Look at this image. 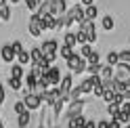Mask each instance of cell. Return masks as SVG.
<instances>
[{
    "instance_id": "obj_1",
    "label": "cell",
    "mask_w": 130,
    "mask_h": 128,
    "mask_svg": "<svg viewBox=\"0 0 130 128\" xmlns=\"http://www.w3.org/2000/svg\"><path fill=\"white\" fill-rule=\"evenodd\" d=\"M38 80H42L46 88H51V86H59V82H61V71H59V67L51 65V67H48Z\"/></svg>"
},
{
    "instance_id": "obj_2",
    "label": "cell",
    "mask_w": 130,
    "mask_h": 128,
    "mask_svg": "<svg viewBox=\"0 0 130 128\" xmlns=\"http://www.w3.org/2000/svg\"><path fill=\"white\" fill-rule=\"evenodd\" d=\"M40 51H42L44 59H48L51 63H55L57 53H59V44H57V40H44V44L40 46Z\"/></svg>"
},
{
    "instance_id": "obj_3",
    "label": "cell",
    "mask_w": 130,
    "mask_h": 128,
    "mask_svg": "<svg viewBox=\"0 0 130 128\" xmlns=\"http://www.w3.org/2000/svg\"><path fill=\"white\" fill-rule=\"evenodd\" d=\"M65 61H67V67L74 71V74H82V71L86 69V65H88L86 59H84V57H80V55H76V53L71 55L69 59H65Z\"/></svg>"
},
{
    "instance_id": "obj_4",
    "label": "cell",
    "mask_w": 130,
    "mask_h": 128,
    "mask_svg": "<svg viewBox=\"0 0 130 128\" xmlns=\"http://www.w3.org/2000/svg\"><path fill=\"white\" fill-rule=\"evenodd\" d=\"M80 29L86 34V42H88V44H92L94 40H96V27H94V23H92L90 19L80 21Z\"/></svg>"
},
{
    "instance_id": "obj_5",
    "label": "cell",
    "mask_w": 130,
    "mask_h": 128,
    "mask_svg": "<svg viewBox=\"0 0 130 128\" xmlns=\"http://www.w3.org/2000/svg\"><path fill=\"white\" fill-rule=\"evenodd\" d=\"M61 97V92H59V86H51V88H46L42 94H40V99H42L44 103H48V105H53V103Z\"/></svg>"
},
{
    "instance_id": "obj_6",
    "label": "cell",
    "mask_w": 130,
    "mask_h": 128,
    "mask_svg": "<svg viewBox=\"0 0 130 128\" xmlns=\"http://www.w3.org/2000/svg\"><path fill=\"white\" fill-rule=\"evenodd\" d=\"M23 103H25V109L34 111V109H38L40 105H42V99H40L36 92H29V90H27V94H25V99H23Z\"/></svg>"
},
{
    "instance_id": "obj_7",
    "label": "cell",
    "mask_w": 130,
    "mask_h": 128,
    "mask_svg": "<svg viewBox=\"0 0 130 128\" xmlns=\"http://www.w3.org/2000/svg\"><path fill=\"white\" fill-rule=\"evenodd\" d=\"M44 31V27H42V19L38 17V15L34 13L31 15V19H29V34L31 36H40Z\"/></svg>"
},
{
    "instance_id": "obj_8",
    "label": "cell",
    "mask_w": 130,
    "mask_h": 128,
    "mask_svg": "<svg viewBox=\"0 0 130 128\" xmlns=\"http://www.w3.org/2000/svg\"><path fill=\"white\" fill-rule=\"evenodd\" d=\"M65 11H67V2L65 0H51V15L61 17Z\"/></svg>"
},
{
    "instance_id": "obj_9",
    "label": "cell",
    "mask_w": 130,
    "mask_h": 128,
    "mask_svg": "<svg viewBox=\"0 0 130 128\" xmlns=\"http://www.w3.org/2000/svg\"><path fill=\"white\" fill-rule=\"evenodd\" d=\"M116 67L118 69H116V76L113 78H118V80H128L130 78V65L128 63H118Z\"/></svg>"
},
{
    "instance_id": "obj_10",
    "label": "cell",
    "mask_w": 130,
    "mask_h": 128,
    "mask_svg": "<svg viewBox=\"0 0 130 128\" xmlns=\"http://www.w3.org/2000/svg\"><path fill=\"white\" fill-rule=\"evenodd\" d=\"M0 55H2V61L4 63H13L15 61V51H13L11 44H4L2 49H0Z\"/></svg>"
},
{
    "instance_id": "obj_11",
    "label": "cell",
    "mask_w": 130,
    "mask_h": 128,
    "mask_svg": "<svg viewBox=\"0 0 130 128\" xmlns=\"http://www.w3.org/2000/svg\"><path fill=\"white\" fill-rule=\"evenodd\" d=\"M82 107H84V99L71 101V103H69V109H67L69 118H71V116H80V114H82Z\"/></svg>"
},
{
    "instance_id": "obj_12",
    "label": "cell",
    "mask_w": 130,
    "mask_h": 128,
    "mask_svg": "<svg viewBox=\"0 0 130 128\" xmlns=\"http://www.w3.org/2000/svg\"><path fill=\"white\" fill-rule=\"evenodd\" d=\"M69 128H84V124H86V118L80 114V116H71L69 118Z\"/></svg>"
},
{
    "instance_id": "obj_13",
    "label": "cell",
    "mask_w": 130,
    "mask_h": 128,
    "mask_svg": "<svg viewBox=\"0 0 130 128\" xmlns=\"http://www.w3.org/2000/svg\"><path fill=\"white\" fill-rule=\"evenodd\" d=\"M96 17H99V9H96L94 4H88V6H84V19H90V21H94Z\"/></svg>"
},
{
    "instance_id": "obj_14",
    "label": "cell",
    "mask_w": 130,
    "mask_h": 128,
    "mask_svg": "<svg viewBox=\"0 0 130 128\" xmlns=\"http://www.w3.org/2000/svg\"><path fill=\"white\" fill-rule=\"evenodd\" d=\"M36 15H38L40 19H44L46 15H51V0H46V2H40V6H38Z\"/></svg>"
},
{
    "instance_id": "obj_15",
    "label": "cell",
    "mask_w": 130,
    "mask_h": 128,
    "mask_svg": "<svg viewBox=\"0 0 130 128\" xmlns=\"http://www.w3.org/2000/svg\"><path fill=\"white\" fill-rule=\"evenodd\" d=\"M29 120H31L29 109H25V111H21V114H17V124H19L21 128H25V126L29 124Z\"/></svg>"
},
{
    "instance_id": "obj_16",
    "label": "cell",
    "mask_w": 130,
    "mask_h": 128,
    "mask_svg": "<svg viewBox=\"0 0 130 128\" xmlns=\"http://www.w3.org/2000/svg\"><path fill=\"white\" fill-rule=\"evenodd\" d=\"M99 76H101V80H111L113 78V67L111 65H101V69H99Z\"/></svg>"
},
{
    "instance_id": "obj_17",
    "label": "cell",
    "mask_w": 130,
    "mask_h": 128,
    "mask_svg": "<svg viewBox=\"0 0 130 128\" xmlns=\"http://www.w3.org/2000/svg\"><path fill=\"white\" fill-rule=\"evenodd\" d=\"M92 86H94V82H92V76H88V78L84 80V82L80 84V90H82V94H88V92L92 90Z\"/></svg>"
},
{
    "instance_id": "obj_18",
    "label": "cell",
    "mask_w": 130,
    "mask_h": 128,
    "mask_svg": "<svg viewBox=\"0 0 130 128\" xmlns=\"http://www.w3.org/2000/svg\"><path fill=\"white\" fill-rule=\"evenodd\" d=\"M44 55H42V51H40V46H34V49L29 51V59H31V65H34V63H38L40 59H42Z\"/></svg>"
},
{
    "instance_id": "obj_19",
    "label": "cell",
    "mask_w": 130,
    "mask_h": 128,
    "mask_svg": "<svg viewBox=\"0 0 130 128\" xmlns=\"http://www.w3.org/2000/svg\"><path fill=\"white\" fill-rule=\"evenodd\" d=\"M116 97H118V92L113 90V88H105V90H103V101H105V103L116 101Z\"/></svg>"
},
{
    "instance_id": "obj_20",
    "label": "cell",
    "mask_w": 130,
    "mask_h": 128,
    "mask_svg": "<svg viewBox=\"0 0 130 128\" xmlns=\"http://www.w3.org/2000/svg\"><path fill=\"white\" fill-rule=\"evenodd\" d=\"M120 109H122V103L120 101H111L109 107H107V114H111V118H113L116 114H120Z\"/></svg>"
},
{
    "instance_id": "obj_21",
    "label": "cell",
    "mask_w": 130,
    "mask_h": 128,
    "mask_svg": "<svg viewBox=\"0 0 130 128\" xmlns=\"http://www.w3.org/2000/svg\"><path fill=\"white\" fill-rule=\"evenodd\" d=\"M15 59H19L21 65H25V63H29V61H31V59H29V53H27V51H23V49H21L17 55H15Z\"/></svg>"
},
{
    "instance_id": "obj_22",
    "label": "cell",
    "mask_w": 130,
    "mask_h": 128,
    "mask_svg": "<svg viewBox=\"0 0 130 128\" xmlns=\"http://www.w3.org/2000/svg\"><path fill=\"white\" fill-rule=\"evenodd\" d=\"M120 63V57H118V53L116 51H111V53H107V65H111V67H116Z\"/></svg>"
},
{
    "instance_id": "obj_23",
    "label": "cell",
    "mask_w": 130,
    "mask_h": 128,
    "mask_svg": "<svg viewBox=\"0 0 130 128\" xmlns=\"http://www.w3.org/2000/svg\"><path fill=\"white\" fill-rule=\"evenodd\" d=\"M113 25H116V23H113V17H111V15H105V17H103V29L111 31Z\"/></svg>"
},
{
    "instance_id": "obj_24",
    "label": "cell",
    "mask_w": 130,
    "mask_h": 128,
    "mask_svg": "<svg viewBox=\"0 0 130 128\" xmlns=\"http://www.w3.org/2000/svg\"><path fill=\"white\" fill-rule=\"evenodd\" d=\"M63 40H65V44H67V46H71V49H74V46L78 44V40H76V34H71V31H67Z\"/></svg>"
},
{
    "instance_id": "obj_25",
    "label": "cell",
    "mask_w": 130,
    "mask_h": 128,
    "mask_svg": "<svg viewBox=\"0 0 130 128\" xmlns=\"http://www.w3.org/2000/svg\"><path fill=\"white\" fill-rule=\"evenodd\" d=\"M99 61H101V55H99V53H94V51L86 57V63H88V65H96Z\"/></svg>"
},
{
    "instance_id": "obj_26",
    "label": "cell",
    "mask_w": 130,
    "mask_h": 128,
    "mask_svg": "<svg viewBox=\"0 0 130 128\" xmlns=\"http://www.w3.org/2000/svg\"><path fill=\"white\" fill-rule=\"evenodd\" d=\"M9 86H11L13 90H19L21 86H23V82H21V78H13V76H11V78H9Z\"/></svg>"
},
{
    "instance_id": "obj_27",
    "label": "cell",
    "mask_w": 130,
    "mask_h": 128,
    "mask_svg": "<svg viewBox=\"0 0 130 128\" xmlns=\"http://www.w3.org/2000/svg\"><path fill=\"white\" fill-rule=\"evenodd\" d=\"M11 76H13V78H23V65H21V63H19V65H13Z\"/></svg>"
},
{
    "instance_id": "obj_28",
    "label": "cell",
    "mask_w": 130,
    "mask_h": 128,
    "mask_svg": "<svg viewBox=\"0 0 130 128\" xmlns=\"http://www.w3.org/2000/svg\"><path fill=\"white\" fill-rule=\"evenodd\" d=\"M59 53H61V57H63V59H69L71 55H74V49L65 44V46H61V51H59Z\"/></svg>"
},
{
    "instance_id": "obj_29",
    "label": "cell",
    "mask_w": 130,
    "mask_h": 128,
    "mask_svg": "<svg viewBox=\"0 0 130 128\" xmlns=\"http://www.w3.org/2000/svg\"><path fill=\"white\" fill-rule=\"evenodd\" d=\"M40 2H42V0H25L27 9H29L31 13H36V11H38V6H40Z\"/></svg>"
},
{
    "instance_id": "obj_30",
    "label": "cell",
    "mask_w": 130,
    "mask_h": 128,
    "mask_svg": "<svg viewBox=\"0 0 130 128\" xmlns=\"http://www.w3.org/2000/svg\"><path fill=\"white\" fill-rule=\"evenodd\" d=\"M90 53H92V46L88 44V42H86V44H82V49H80V57H84V59H86Z\"/></svg>"
},
{
    "instance_id": "obj_31",
    "label": "cell",
    "mask_w": 130,
    "mask_h": 128,
    "mask_svg": "<svg viewBox=\"0 0 130 128\" xmlns=\"http://www.w3.org/2000/svg\"><path fill=\"white\" fill-rule=\"evenodd\" d=\"M118 57H120V63H130V51H120Z\"/></svg>"
},
{
    "instance_id": "obj_32",
    "label": "cell",
    "mask_w": 130,
    "mask_h": 128,
    "mask_svg": "<svg viewBox=\"0 0 130 128\" xmlns=\"http://www.w3.org/2000/svg\"><path fill=\"white\" fill-rule=\"evenodd\" d=\"M25 82H27V86H29V88H31V86H34V84L38 82V78H36V74H34V71H29V74H27Z\"/></svg>"
},
{
    "instance_id": "obj_33",
    "label": "cell",
    "mask_w": 130,
    "mask_h": 128,
    "mask_svg": "<svg viewBox=\"0 0 130 128\" xmlns=\"http://www.w3.org/2000/svg\"><path fill=\"white\" fill-rule=\"evenodd\" d=\"M9 19H11V6L4 4L2 6V21H9Z\"/></svg>"
},
{
    "instance_id": "obj_34",
    "label": "cell",
    "mask_w": 130,
    "mask_h": 128,
    "mask_svg": "<svg viewBox=\"0 0 130 128\" xmlns=\"http://www.w3.org/2000/svg\"><path fill=\"white\" fill-rule=\"evenodd\" d=\"M76 40H78V44H86V34H84L82 29L76 31Z\"/></svg>"
},
{
    "instance_id": "obj_35",
    "label": "cell",
    "mask_w": 130,
    "mask_h": 128,
    "mask_svg": "<svg viewBox=\"0 0 130 128\" xmlns=\"http://www.w3.org/2000/svg\"><path fill=\"white\" fill-rule=\"evenodd\" d=\"M99 69H101V63H96V65H86L88 74H99Z\"/></svg>"
},
{
    "instance_id": "obj_36",
    "label": "cell",
    "mask_w": 130,
    "mask_h": 128,
    "mask_svg": "<svg viewBox=\"0 0 130 128\" xmlns=\"http://www.w3.org/2000/svg\"><path fill=\"white\" fill-rule=\"evenodd\" d=\"M15 111H17V114L25 111V103H23V101H17V103H15Z\"/></svg>"
},
{
    "instance_id": "obj_37",
    "label": "cell",
    "mask_w": 130,
    "mask_h": 128,
    "mask_svg": "<svg viewBox=\"0 0 130 128\" xmlns=\"http://www.w3.org/2000/svg\"><path fill=\"white\" fill-rule=\"evenodd\" d=\"M11 46H13V51H15V55H17V53H19V51H21V49H23V44H21V42H19V40H15V42H13V44H11Z\"/></svg>"
},
{
    "instance_id": "obj_38",
    "label": "cell",
    "mask_w": 130,
    "mask_h": 128,
    "mask_svg": "<svg viewBox=\"0 0 130 128\" xmlns=\"http://www.w3.org/2000/svg\"><path fill=\"white\" fill-rule=\"evenodd\" d=\"M122 111L130 116V101H124V103H122Z\"/></svg>"
},
{
    "instance_id": "obj_39",
    "label": "cell",
    "mask_w": 130,
    "mask_h": 128,
    "mask_svg": "<svg viewBox=\"0 0 130 128\" xmlns=\"http://www.w3.org/2000/svg\"><path fill=\"white\" fill-rule=\"evenodd\" d=\"M109 128H122V126H120V122H118L116 118H111L109 120Z\"/></svg>"
},
{
    "instance_id": "obj_40",
    "label": "cell",
    "mask_w": 130,
    "mask_h": 128,
    "mask_svg": "<svg viewBox=\"0 0 130 128\" xmlns=\"http://www.w3.org/2000/svg\"><path fill=\"white\" fill-rule=\"evenodd\" d=\"M96 128H109V122L107 120H101V122H96Z\"/></svg>"
},
{
    "instance_id": "obj_41",
    "label": "cell",
    "mask_w": 130,
    "mask_h": 128,
    "mask_svg": "<svg viewBox=\"0 0 130 128\" xmlns=\"http://www.w3.org/2000/svg\"><path fill=\"white\" fill-rule=\"evenodd\" d=\"M84 128H96V122H92V120H86Z\"/></svg>"
},
{
    "instance_id": "obj_42",
    "label": "cell",
    "mask_w": 130,
    "mask_h": 128,
    "mask_svg": "<svg viewBox=\"0 0 130 128\" xmlns=\"http://www.w3.org/2000/svg\"><path fill=\"white\" fill-rule=\"evenodd\" d=\"M2 103H4V86L0 84V105H2Z\"/></svg>"
},
{
    "instance_id": "obj_43",
    "label": "cell",
    "mask_w": 130,
    "mask_h": 128,
    "mask_svg": "<svg viewBox=\"0 0 130 128\" xmlns=\"http://www.w3.org/2000/svg\"><path fill=\"white\" fill-rule=\"evenodd\" d=\"M82 6H88V4H94V0H78Z\"/></svg>"
},
{
    "instance_id": "obj_44",
    "label": "cell",
    "mask_w": 130,
    "mask_h": 128,
    "mask_svg": "<svg viewBox=\"0 0 130 128\" xmlns=\"http://www.w3.org/2000/svg\"><path fill=\"white\" fill-rule=\"evenodd\" d=\"M4 4H9V0H0V9H2Z\"/></svg>"
},
{
    "instance_id": "obj_45",
    "label": "cell",
    "mask_w": 130,
    "mask_h": 128,
    "mask_svg": "<svg viewBox=\"0 0 130 128\" xmlns=\"http://www.w3.org/2000/svg\"><path fill=\"white\" fill-rule=\"evenodd\" d=\"M9 2H11V4H19V0H9Z\"/></svg>"
},
{
    "instance_id": "obj_46",
    "label": "cell",
    "mask_w": 130,
    "mask_h": 128,
    "mask_svg": "<svg viewBox=\"0 0 130 128\" xmlns=\"http://www.w3.org/2000/svg\"><path fill=\"white\" fill-rule=\"evenodd\" d=\"M0 19H2V9H0Z\"/></svg>"
},
{
    "instance_id": "obj_47",
    "label": "cell",
    "mask_w": 130,
    "mask_h": 128,
    "mask_svg": "<svg viewBox=\"0 0 130 128\" xmlns=\"http://www.w3.org/2000/svg\"><path fill=\"white\" fill-rule=\"evenodd\" d=\"M0 128H4V126H2V122H0Z\"/></svg>"
},
{
    "instance_id": "obj_48",
    "label": "cell",
    "mask_w": 130,
    "mask_h": 128,
    "mask_svg": "<svg viewBox=\"0 0 130 128\" xmlns=\"http://www.w3.org/2000/svg\"><path fill=\"white\" fill-rule=\"evenodd\" d=\"M0 69H2V65H0Z\"/></svg>"
}]
</instances>
